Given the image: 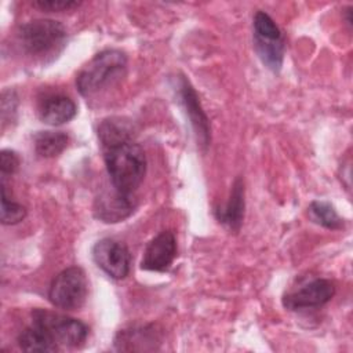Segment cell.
Segmentation results:
<instances>
[{
	"label": "cell",
	"mask_w": 353,
	"mask_h": 353,
	"mask_svg": "<svg viewBox=\"0 0 353 353\" xmlns=\"http://www.w3.org/2000/svg\"><path fill=\"white\" fill-rule=\"evenodd\" d=\"M18 345L26 352H57L58 343L40 327L32 323L18 335Z\"/></svg>",
	"instance_id": "cell-16"
},
{
	"label": "cell",
	"mask_w": 353,
	"mask_h": 353,
	"mask_svg": "<svg viewBox=\"0 0 353 353\" xmlns=\"http://www.w3.org/2000/svg\"><path fill=\"white\" fill-rule=\"evenodd\" d=\"M335 294V284L328 279H314L283 296V305L290 310L314 309L325 305Z\"/></svg>",
	"instance_id": "cell-8"
},
{
	"label": "cell",
	"mask_w": 353,
	"mask_h": 353,
	"mask_svg": "<svg viewBox=\"0 0 353 353\" xmlns=\"http://www.w3.org/2000/svg\"><path fill=\"white\" fill-rule=\"evenodd\" d=\"M127 68V57L120 50H103L98 52L77 74L79 92L88 98L106 85L120 79Z\"/></svg>",
	"instance_id": "cell-2"
},
{
	"label": "cell",
	"mask_w": 353,
	"mask_h": 353,
	"mask_svg": "<svg viewBox=\"0 0 353 353\" xmlns=\"http://www.w3.org/2000/svg\"><path fill=\"white\" fill-rule=\"evenodd\" d=\"M160 343L159 334L153 325L130 327L120 330L114 338V347L123 352L154 350Z\"/></svg>",
	"instance_id": "cell-12"
},
{
	"label": "cell",
	"mask_w": 353,
	"mask_h": 353,
	"mask_svg": "<svg viewBox=\"0 0 353 353\" xmlns=\"http://www.w3.org/2000/svg\"><path fill=\"white\" fill-rule=\"evenodd\" d=\"M32 323L43 328L58 345L68 347L81 346L88 336V327L83 321L47 309H33Z\"/></svg>",
	"instance_id": "cell-5"
},
{
	"label": "cell",
	"mask_w": 353,
	"mask_h": 353,
	"mask_svg": "<svg viewBox=\"0 0 353 353\" xmlns=\"http://www.w3.org/2000/svg\"><path fill=\"white\" fill-rule=\"evenodd\" d=\"M19 156L10 149H3L0 153V171H1V176H7V175H12L14 172H17V170L19 168Z\"/></svg>",
	"instance_id": "cell-21"
},
{
	"label": "cell",
	"mask_w": 353,
	"mask_h": 353,
	"mask_svg": "<svg viewBox=\"0 0 353 353\" xmlns=\"http://www.w3.org/2000/svg\"><path fill=\"white\" fill-rule=\"evenodd\" d=\"M92 259L109 277L125 279L131 269V254L128 248L113 239H101L92 247Z\"/></svg>",
	"instance_id": "cell-7"
},
{
	"label": "cell",
	"mask_w": 353,
	"mask_h": 353,
	"mask_svg": "<svg viewBox=\"0 0 353 353\" xmlns=\"http://www.w3.org/2000/svg\"><path fill=\"white\" fill-rule=\"evenodd\" d=\"M98 138L101 142V148H105L121 141L134 139L132 125L125 119L108 117L102 120V123L98 127Z\"/></svg>",
	"instance_id": "cell-15"
},
{
	"label": "cell",
	"mask_w": 353,
	"mask_h": 353,
	"mask_svg": "<svg viewBox=\"0 0 353 353\" xmlns=\"http://www.w3.org/2000/svg\"><path fill=\"white\" fill-rule=\"evenodd\" d=\"M39 117L50 125H62L70 121L76 113L77 106L66 95L51 94L44 97L39 103Z\"/></svg>",
	"instance_id": "cell-13"
},
{
	"label": "cell",
	"mask_w": 353,
	"mask_h": 353,
	"mask_svg": "<svg viewBox=\"0 0 353 353\" xmlns=\"http://www.w3.org/2000/svg\"><path fill=\"white\" fill-rule=\"evenodd\" d=\"M26 216V208L11 200L7 194V186L1 181V223L3 225H15Z\"/></svg>",
	"instance_id": "cell-19"
},
{
	"label": "cell",
	"mask_w": 353,
	"mask_h": 353,
	"mask_svg": "<svg viewBox=\"0 0 353 353\" xmlns=\"http://www.w3.org/2000/svg\"><path fill=\"white\" fill-rule=\"evenodd\" d=\"M81 3L76 0H36L33 1V6L40 8L41 11L47 12H59V11H68L72 8L79 7Z\"/></svg>",
	"instance_id": "cell-20"
},
{
	"label": "cell",
	"mask_w": 353,
	"mask_h": 353,
	"mask_svg": "<svg viewBox=\"0 0 353 353\" xmlns=\"http://www.w3.org/2000/svg\"><path fill=\"white\" fill-rule=\"evenodd\" d=\"M215 215L230 230L237 232L240 229L244 216V183L241 178H236L228 203L223 208L216 210Z\"/></svg>",
	"instance_id": "cell-14"
},
{
	"label": "cell",
	"mask_w": 353,
	"mask_h": 353,
	"mask_svg": "<svg viewBox=\"0 0 353 353\" xmlns=\"http://www.w3.org/2000/svg\"><path fill=\"white\" fill-rule=\"evenodd\" d=\"M309 216L313 222L327 228V229H342L343 228V219L338 215L334 205L328 201L316 200L312 201L309 205Z\"/></svg>",
	"instance_id": "cell-18"
},
{
	"label": "cell",
	"mask_w": 353,
	"mask_h": 353,
	"mask_svg": "<svg viewBox=\"0 0 353 353\" xmlns=\"http://www.w3.org/2000/svg\"><path fill=\"white\" fill-rule=\"evenodd\" d=\"M134 197L124 194L112 186L102 190L94 201V215L106 223H116L128 218L134 212Z\"/></svg>",
	"instance_id": "cell-9"
},
{
	"label": "cell",
	"mask_w": 353,
	"mask_h": 353,
	"mask_svg": "<svg viewBox=\"0 0 353 353\" xmlns=\"http://www.w3.org/2000/svg\"><path fill=\"white\" fill-rule=\"evenodd\" d=\"M69 143V137L61 131H40L34 135V149L41 157L61 154Z\"/></svg>",
	"instance_id": "cell-17"
},
{
	"label": "cell",
	"mask_w": 353,
	"mask_h": 353,
	"mask_svg": "<svg viewBox=\"0 0 353 353\" xmlns=\"http://www.w3.org/2000/svg\"><path fill=\"white\" fill-rule=\"evenodd\" d=\"M254 48L269 70L280 72L284 61V37L276 22L263 11L254 15Z\"/></svg>",
	"instance_id": "cell-4"
},
{
	"label": "cell",
	"mask_w": 353,
	"mask_h": 353,
	"mask_svg": "<svg viewBox=\"0 0 353 353\" xmlns=\"http://www.w3.org/2000/svg\"><path fill=\"white\" fill-rule=\"evenodd\" d=\"M176 256L175 234L163 230L154 236L146 245L141 268L152 272H165Z\"/></svg>",
	"instance_id": "cell-10"
},
{
	"label": "cell",
	"mask_w": 353,
	"mask_h": 353,
	"mask_svg": "<svg viewBox=\"0 0 353 353\" xmlns=\"http://www.w3.org/2000/svg\"><path fill=\"white\" fill-rule=\"evenodd\" d=\"M19 40L26 52L43 57L63 47L66 29L54 19H33L19 28Z\"/></svg>",
	"instance_id": "cell-3"
},
{
	"label": "cell",
	"mask_w": 353,
	"mask_h": 353,
	"mask_svg": "<svg viewBox=\"0 0 353 353\" xmlns=\"http://www.w3.org/2000/svg\"><path fill=\"white\" fill-rule=\"evenodd\" d=\"M179 98L182 102V106L185 109L186 116L189 117V123L196 134L197 142L207 148L210 143V124L207 114L204 113L199 97L185 76L179 77Z\"/></svg>",
	"instance_id": "cell-11"
},
{
	"label": "cell",
	"mask_w": 353,
	"mask_h": 353,
	"mask_svg": "<svg viewBox=\"0 0 353 353\" xmlns=\"http://www.w3.org/2000/svg\"><path fill=\"white\" fill-rule=\"evenodd\" d=\"M112 186L132 196L146 174V156L134 139L121 141L102 148Z\"/></svg>",
	"instance_id": "cell-1"
},
{
	"label": "cell",
	"mask_w": 353,
	"mask_h": 353,
	"mask_svg": "<svg viewBox=\"0 0 353 353\" xmlns=\"http://www.w3.org/2000/svg\"><path fill=\"white\" fill-rule=\"evenodd\" d=\"M88 294L85 273L79 266H70L58 273L48 290L50 302L63 310L80 309Z\"/></svg>",
	"instance_id": "cell-6"
}]
</instances>
